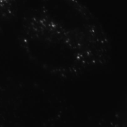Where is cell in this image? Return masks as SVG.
Returning a JSON list of instances; mask_svg holds the SVG:
<instances>
[{"mask_svg":"<svg viewBox=\"0 0 127 127\" xmlns=\"http://www.w3.org/2000/svg\"><path fill=\"white\" fill-rule=\"evenodd\" d=\"M39 11L100 67L110 60L112 45L99 19L79 0H40Z\"/></svg>","mask_w":127,"mask_h":127,"instance_id":"3957f363","label":"cell"},{"mask_svg":"<svg viewBox=\"0 0 127 127\" xmlns=\"http://www.w3.org/2000/svg\"><path fill=\"white\" fill-rule=\"evenodd\" d=\"M17 41L21 50L32 63L57 78L75 79L101 68L46 19L38 9L24 15Z\"/></svg>","mask_w":127,"mask_h":127,"instance_id":"6da1fadb","label":"cell"},{"mask_svg":"<svg viewBox=\"0 0 127 127\" xmlns=\"http://www.w3.org/2000/svg\"><path fill=\"white\" fill-rule=\"evenodd\" d=\"M21 0H0V20L11 21L16 17Z\"/></svg>","mask_w":127,"mask_h":127,"instance_id":"277c9868","label":"cell"},{"mask_svg":"<svg viewBox=\"0 0 127 127\" xmlns=\"http://www.w3.org/2000/svg\"><path fill=\"white\" fill-rule=\"evenodd\" d=\"M66 111L62 98L38 83L13 80L0 85V125L4 127H52Z\"/></svg>","mask_w":127,"mask_h":127,"instance_id":"7a4b0ae2","label":"cell"}]
</instances>
